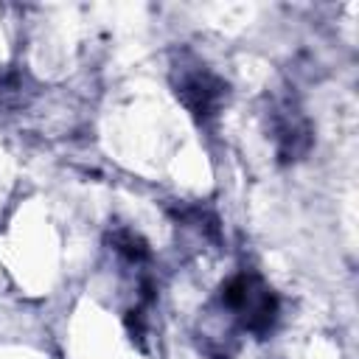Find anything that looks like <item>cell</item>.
<instances>
[{
  "label": "cell",
  "instance_id": "6",
  "mask_svg": "<svg viewBox=\"0 0 359 359\" xmlns=\"http://www.w3.org/2000/svg\"><path fill=\"white\" fill-rule=\"evenodd\" d=\"M34 98V81L20 65H0V118L22 112Z\"/></svg>",
  "mask_w": 359,
  "mask_h": 359
},
{
  "label": "cell",
  "instance_id": "5",
  "mask_svg": "<svg viewBox=\"0 0 359 359\" xmlns=\"http://www.w3.org/2000/svg\"><path fill=\"white\" fill-rule=\"evenodd\" d=\"M241 339H244L241 328L213 297L199 311L196 325H194V342H196L199 353L205 359H236V353L241 348Z\"/></svg>",
  "mask_w": 359,
  "mask_h": 359
},
{
  "label": "cell",
  "instance_id": "4",
  "mask_svg": "<svg viewBox=\"0 0 359 359\" xmlns=\"http://www.w3.org/2000/svg\"><path fill=\"white\" fill-rule=\"evenodd\" d=\"M165 210H168L171 224L177 230V241L185 252H194V255L219 252V247H222V219L208 202L177 199Z\"/></svg>",
  "mask_w": 359,
  "mask_h": 359
},
{
  "label": "cell",
  "instance_id": "1",
  "mask_svg": "<svg viewBox=\"0 0 359 359\" xmlns=\"http://www.w3.org/2000/svg\"><path fill=\"white\" fill-rule=\"evenodd\" d=\"M168 84L199 129H210L230 98V84L199 53L180 48L168 62Z\"/></svg>",
  "mask_w": 359,
  "mask_h": 359
},
{
  "label": "cell",
  "instance_id": "2",
  "mask_svg": "<svg viewBox=\"0 0 359 359\" xmlns=\"http://www.w3.org/2000/svg\"><path fill=\"white\" fill-rule=\"evenodd\" d=\"M216 300L236 320L241 334L255 337V339H266L280 320V300L275 289L255 269L233 272L219 286Z\"/></svg>",
  "mask_w": 359,
  "mask_h": 359
},
{
  "label": "cell",
  "instance_id": "3",
  "mask_svg": "<svg viewBox=\"0 0 359 359\" xmlns=\"http://www.w3.org/2000/svg\"><path fill=\"white\" fill-rule=\"evenodd\" d=\"M264 129L283 165L306 160L314 149V123L292 87H272L264 98Z\"/></svg>",
  "mask_w": 359,
  "mask_h": 359
}]
</instances>
